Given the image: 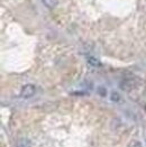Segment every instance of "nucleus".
<instances>
[{
  "mask_svg": "<svg viewBox=\"0 0 146 147\" xmlns=\"http://www.w3.org/2000/svg\"><path fill=\"white\" fill-rule=\"evenodd\" d=\"M127 147H143V146H142V144H141L138 140H130V142L128 143Z\"/></svg>",
  "mask_w": 146,
  "mask_h": 147,
  "instance_id": "6",
  "label": "nucleus"
},
{
  "mask_svg": "<svg viewBox=\"0 0 146 147\" xmlns=\"http://www.w3.org/2000/svg\"><path fill=\"white\" fill-rule=\"evenodd\" d=\"M88 63L90 65H92V66H100L101 65L100 61L98 59H96V57H93V56H89L88 57Z\"/></svg>",
  "mask_w": 146,
  "mask_h": 147,
  "instance_id": "5",
  "label": "nucleus"
},
{
  "mask_svg": "<svg viewBox=\"0 0 146 147\" xmlns=\"http://www.w3.org/2000/svg\"><path fill=\"white\" fill-rule=\"evenodd\" d=\"M17 147H32V143L27 138H20L17 142Z\"/></svg>",
  "mask_w": 146,
  "mask_h": 147,
  "instance_id": "3",
  "label": "nucleus"
},
{
  "mask_svg": "<svg viewBox=\"0 0 146 147\" xmlns=\"http://www.w3.org/2000/svg\"><path fill=\"white\" fill-rule=\"evenodd\" d=\"M35 91H36V88L33 84H26V86H23L22 91H20V97L22 98H30L35 94Z\"/></svg>",
  "mask_w": 146,
  "mask_h": 147,
  "instance_id": "2",
  "label": "nucleus"
},
{
  "mask_svg": "<svg viewBox=\"0 0 146 147\" xmlns=\"http://www.w3.org/2000/svg\"><path fill=\"white\" fill-rule=\"evenodd\" d=\"M59 0H43V3L47 7V8H54L56 7Z\"/></svg>",
  "mask_w": 146,
  "mask_h": 147,
  "instance_id": "4",
  "label": "nucleus"
},
{
  "mask_svg": "<svg viewBox=\"0 0 146 147\" xmlns=\"http://www.w3.org/2000/svg\"><path fill=\"white\" fill-rule=\"evenodd\" d=\"M98 92H99V94L101 97H105L106 96V89H103V88H99L98 89Z\"/></svg>",
  "mask_w": 146,
  "mask_h": 147,
  "instance_id": "8",
  "label": "nucleus"
},
{
  "mask_svg": "<svg viewBox=\"0 0 146 147\" xmlns=\"http://www.w3.org/2000/svg\"><path fill=\"white\" fill-rule=\"evenodd\" d=\"M111 101H114V102H118L119 100H120V96H119V93L118 92H112L111 93Z\"/></svg>",
  "mask_w": 146,
  "mask_h": 147,
  "instance_id": "7",
  "label": "nucleus"
},
{
  "mask_svg": "<svg viewBox=\"0 0 146 147\" xmlns=\"http://www.w3.org/2000/svg\"><path fill=\"white\" fill-rule=\"evenodd\" d=\"M138 86V80L137 79H125L120 82V88L125 91H129V90H133L136 86Z\"/></svg>",
  "mask_w": 146,
  "mask_h": 147,
  "instance_id": "1",
  "label": "nucleus"
}]
</instances>
